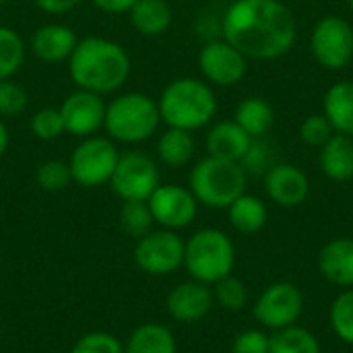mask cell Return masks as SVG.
Masks as SVG:
<instances>
[{
  "instance_id": "obj_13",
  "label": "cell",
  "mask_w": 353,
  "mask_h": 353,
  "mask_svg": "<svg viewBox=\"0 0 353 353\" xmlns=\"http://www.w3.org/2000/svg\"><path fill=\"white\" fill-rule=\"evenodd\" d=\"M304 310V296L294 283H275L263 292L254 306V316L269 329L292 327Z\"/></svg>"
},
{
  "instance_id": "obj_28",
  "label": "cell",
  "mask_w": 353,
  "mask_h": 353,
  "mask_svg": "<svg viewBox=\"0 0 353 353\" xmlns=\"http://www.w3.org/2000/svg\"><path fill=\"white\" fill-rule=\"evenodd\" d=\"M23 37L6 25H0V81L12 79L25 62Z\"/></svg>"
},
{
  "instance_id": "obj_41",
  "label": "cell",
  "mask_w": 353,
  "mask_h": 353,
  "mask_svg": "<svg viewBox=\"0 0 353 353\" xmlns=\"http://www.w3.org/2000/svg\"><path fill=\"white\" fill-rule=\"evenodd\" d=\"M8 141H10V137H8V128H6L4 120L0 118V155H4V151L8 149Z\"/></svg>"
},
{
  "instance_id": "obj_19",
  "label": "cell",
  "mask_w": 353,
  "mask_h": 353,
  "mask_svg": "<svg viewBox=\"0 0 353 353\" xmlns=\"http://www.w3.org/2000/svg\"><path fill=\"white\" fill-rule=\"evenodd\" d=\"M319 269L335 285H353V240H331L319 256Z\"/></svg>"
},
{
  "instance_id": "obj_1",
  "label": "cell",
  "mask_w": 353,
  "mask_h": 353,
  "mask_svg": "<svg viewBox=\"0 0 353 353\" xmlns=\"http://www.w3.org/2000/svg\"><path fill=\"white\" fill-rule=\"evenodd\" d=\"M221 35L242 56L279 58L296 41V19L279 0H236L221 19Z\"/></svg>"
},
{
  "instance_id": "obj_9",
  "label": "cell",
  "mask_w": 353,
  "mask_h": 353,
  "mask_svg": "<svg viewBox=\"0 0 353 353\" xmlns=\"http://www.w3.org/2000/svg\"><path fill=\"white\" fill-rule=\"evenodd\" d=\"M159 184V168L153 157L141 151L120 153L110 186L122 203L147 201Z\"/></svg>"
},
{
  "instance_id": "obj_16",
  "label": "cell",
  "mask_w": 353,
  "mask_h": 353,
  "mask_svg": "<svg viewBox=\"0 0 353 353\" xmlns=\"http://www.w3.org/2000/svg\"><path fill=\"white\" fill-rule=\"evenodd\" d=\"M77 41H79V37L68 25L46 23L33 31L29 48L37 60L56 64V62H64L70 58V54L77 48Z\"/></svg>"
},
{
  "instance_id": "obj_11",
  "label": "cell",
  "mask_w": 353,
  "mask_h": 353,
  "mask_svg": "<svg viewBox=\"0 0 353 353\" xmlns=\"http://www.w3.org/2000/svg\"><path fill=\"white\" fill-rule=\"evenodd\" d=\"M312 54L314 58L331 68H343L353 58V29L341 17H325L312 31Z\"/></svg>"
},
{
  "instance_id": "obj_21",
  "label": "cell",
  "mask_w": 353,
  "mask_h": 353,
  "mask_svg": "<svg viewBox=\"0 0 353 353\" xmlns=\"http://www.w3.org/2000/svg\"><path fill=\"white\" fill-rule=\"evenodd\" d=\"M321 168L335 182L353 178V141L347 134H333L321 151Z\"/></svg>"
},
{
  "instance_id": "obj_15",
  "label": "cell",
  "mask_w": 353,
  "mask_h": 353,
  "mask_svg": "<svg viewBox=\"0 0 353 353\" xmlns=\"http://www.w3.org/2000/svg\"><path fill=\"white\" fill-rule=\"evenodd\" d=\"M213 290L201 281H184L170 290L165 298L168 314L178 323H199L213 308Z\"/></svg>"
},
{
  "instance_id": "obj_34",
  "label": "cell",
  "mask_w": 353,
  "mask_h": 353,
  "mask_svg": "<svg viewBox=\"0 0 353 353\" xmlns=\"http://www.w3.org/2000/svg\"><path fill=\"white\" fill-rule=\"evenodd\" d=\"M331 325L339 339L353 345V290L341 294L331 308Z\"/></svg>"
},
{
  "instance_id": "obj_29",
  "label": "cell",
  "mask_w": 353,
  "mask_h": 353,
  "mask_svg": "<svg viewBox=\"0 0 353 353\" xmlns=\"http://www.w3.org/2000/svg\"><path fill=\"white\" fill-rule=\"evenodd\" d=\"M120 228L126 236L139 240L149 234L155 225L147 201H124L120 209Z\"/></svg>"
},
{
  "instance_id": "obj_31",
  "label": "cell",
  "mask_w": 353,
  "mask_h": 353,
  "mask_svg": "<svg viewBox=\"0 0 353 353\" xmlns=\"http://www.w3.org/2000/svg\"><path fill=\"white\" fill-rule=\"evenodd\" d=\"M29 128H31L33 137H37L39 141H56L66 132L64 120H62V114L58 108L37 110L29 120Z\"/></svg>"
},
{
  "instance_id": "obj_32",
  "label": "cell",
  "mask_w": 353,
  "mask_h": 353,
  "mask_svg": "<svg viewBox=\"0 0 353 353\" xmlns=\"http://www.w3.org/2000/svg\"><path fill=\"white\" fill-rule=\"evenodd\" d=\"M213 298L219 306H223L225 310H242L248 302V292L244 288V283L232 275L219 279L213 288Z\"/></svg>"
},
{
  "instance_id": "obj_36",
  "label": "cell",
  "mask_w": 353,
  "mask_h": 353,
  "mask_svg": "<svg viewBox=\"0 0 353 353\" xmlns=\"http://www.w3.org/2000/svg\"><path fill=\"white\" fill-rule=\"evenodd\" d=\"M300 137H302L304 143H308L312 147H323L333 137V126L327 120V116L314 114V116L306 118V122L302 124Z\"/></svg>"
},
{
  "instance_id": "obj_4",
  "label": "cell",
  "mask_w": 353,
  "mask_h": 353,
  "mask_svg": "<svg viewBox=\"0 0 353 353\" xmlns=\"http://www.w3.org/2000/svg\"><path fill=\"white\" fill-rule=\"evenodd\" d=\"M161 122L159 105L153 97L141 91L116 95L105 105L103 130L114 143L134 145L151 139Z\"/></svg>"
},
{
  "instance_id": "obj_25",
  "label": "cell",
  "mask_w": 353,
  "mask_h": 353,
  "mask_svg": "<svg viewBox=\"0 0 353 353\" xmlns=\"http://www.w3.org/2000/svg\"><path fill=\"white\" fill-rule=\"evenodd\" d=\"M273 108L263 99V97H246L238 108H236V116L234 122L244 128L250 137H263L269 132V128L273 126Z\"/></svg>"
},
{
  "instance_id": "obj_26",
  "label": "cell",
  "mask_w": 353,
  "mask_h": 353,
  "mask_svg": "<svg viewBox=\"0 0 353 353\" xmlns=\"http://www.w3.org/2000/svg\"><path fill=\"white\" fill-rule=\"evenodd\" d=\"M228 209H230L232 228L242 234H254L267 221V209H265L263 201L256 196H250V194L238 196Z\"/></svg>"
},
{
  "instance_id": "obj_43",
  "label": "cell",
  "mask_w": 353,
  "mask_h": 353,
  "mask_svg": "<svg viewBox=\"0 0 353 353\" xmlns=\"http://www.w3.org/2000/svg\"><path fill=\"white\" fill-rule=\"evenodd\" d=\"M350 2V8H352V12H353V0H347Z\"/></svg>"
},
{
  "instance_id": "obj_6",
  "label": "cell",
  "mask_w": 353,
  "mask_h": 353,
  "mask_svg": "<svg viewBox=\"0 0 353 353\" xmlns=\"http://www.w3.org/2000/svg\"><path fill=\"white\" fill-rule=\"evenodd\" d=\"M236 250L228 234L221 230H201L190 236L184 246V267L194 281L215 285L234 269Z\"/></svg>"
},
{
  "instance_id": "obj_5",
  "label": "cell",
  "mask_w": 353,
  "mask_h": 353,
  "mask_svg": "<svg viewBox=\"0 0 353 353\" xmlns=\"http://www.w3.org/2000/svg\"><path fill=\"white\" fill-rule=\"evenodd\" d=\"M246 190V172L238 161L201 159L190 172V192L211 209H225Z\"/></svg>"
},
{
  "instance_id": "obj_35",
  "label": "cell",
  "mask_w": 353,
  "mask_h": 353,
  "mask_svg": "<svg viewBox=\"0 0 353 353\" xmlns=\"http://www.w3.org/2000/svg\"><path fill=\"white\" fill-rule=\"evenodd\" d=\"M27 91L12 79L0 81V118H12L27 108Z\"/></svg>"
},
{
  "instance_id": "obj_12",
  "label": "cell",
  "mask_w": 353,
  "mask_h": 353,
  "mask_svg": "<svg viewBox=\"0 0 353 353\" xmlns=\"http://www.w3.org/2000/svg\"><path fill=\"white\" fill-rule=\"evenodd\" d=\"M105 105L108 103L103 101V95L77 89L58 108L64 120V130L79 139L97 134L103 128Z\"/></svg>"
},
{
  "instance_id": "obj_40",
  "label": "cell",
  "mask_w": 353,
  "mask_h": 353,
  "mask_svg": "<svg viewBox=\"0 0 353 353\" xmlns=\"http://www.w3.org/2000/svg\"><path fill=\"white\" fill-rule=\"evenodd\" d=\"M137 0H91V4L103 12H110V14H120V12H128L132 8Z\"/></svg>"
},
{
  "instance_id": "obj_7",
  "label": "cell",
  "mask_w": 353,
  "mask_h": 353,
  "mask_svg": "<svg viewBox=\"0 0 353 353\" xmlns=\"http://www.w3.org/2000/svg\"><path fill=\"white\" fill-rule=\"evenodd\" d=\"M120 159V151L110 137H87L72 149L68 168L72 182L83 188L105 186L112 180L116 163Z\"/></svg>"
},
{
  "instance_id": "obj_23",
  "label": "cell",
  "mask_w": 353,
  "mask_h": 353,
  "mask_svg": "<svg viewBox=\"0 0 353 353\" xmlns=\"http://www.w3.org/2000/svg\"><path fill=\"white\" fill-rule=\"evenodd\" d=\"M325 116L333 130L353 137V83L333 85L325 95Z\"/></svg>"
},
{
  "instance_id": "obj_37",
  "label": "cell",
  "mask_w": 353,
  "mask_h": 353,
  "mask_svg": "<svg viewBox=\"0 0 353 353\" xmlns=\"http://www.w3.org/2000/svg\"><path fill=\"white\" fill-rule=\"evenodd\" d=\"M232 353H269V337L263 331H244L234 339Z\"/></svg>"
},
{
  "instance_id": "obj_33",
  "label": "cell",
  "mask_w": 353,
  "mask_h": 353,
  "mask_svg": "<svg viewBox=\"0 0 353 353\" xmlns=\"http://www.w3.org/2000/svg\"><path fill=\"white\" fill-rule=\"evenodd\" d=\"M68 353H124V343L108 331H91L79 337Z\"/></svg>"
},
{
  "instance_id": "obj_8",
  "label": "cell",
  "mask_w": 353,
  "mask_h": 353,
  "mask_svg": "<svg viewBox=\"0 0 353 353\" xmlns=\"http://www.w3.org/2000/svg\"><path fill=\"white\" fill-rule=\"evenodd\" d=\"M186 242L172 230H151L137 240L132 248L134 265L153 277H163L176 273L184 265Z\"/></svg>"
},
{
  "instance_id": "obj_27",
  "label": "cell",
  "mask_w": 353,
  "mask_h": 353,
  "mask_svg": "<svg viewBox=\"0 0 353 353\" xmlns=\"http://www.w3.org/2000/svg\"><path fill=\"white\" fill-rule=\"evenodd\" d=\"M269 353H321V345L310 331L292 325L269 337Z\"/></svg>"
},
{
  "instance_id": "obj_39",
  "label": "cell",
  "mask_w": 353,
  "mask_h": 353,
  "mask_svg": "<svg viewBox=\"0 0 353 353\" xmlns=\"http://www.w3.org/2000/svg\"><path fill=\"white\" fill-rule=\"evenodd\" d=\"M35 6L48 14H64L68 10H72L81 0H33Z\"/></svg>"
},
{
  "instance_id": "obj_18",
  "label": "cell",
  "mask_w": 353,
  "mask_h": 353,
  "mask_svg": "<svg viewBox=\"0 0 353 353\" xmlns=\"http://www.w3.org/2000/svg\"><path fill=\"white\" fill-rule=\"evenodd\" d=\"M252 145V137L236 122H219L207 134V151L211 157L225 161H242Z\"/></svg>"
},
{
  "instance_id": "obj_20",
  "label": "cell",
  "mask_w": 353,
  "mask_h": 353,
  "mask_svg": "<svg viewBox=\"0 0 353 353\" xmlns=\"http://www.w3.org/2000/svg\"><path fill=\"white\" fill-rule=\"evenodd\" d=\"M126 14L130 25L145 37H157L172 25V8L168 0H137Z\"/></svg>"
},
{
  "instance_id": "obj_30",
  "label": "cell",
  "mask_w": 353,
  "mask_h": 353,
  "mask_svg": "<svg viewBox=\"0 0 353 353\" xmlns=\"http://www.w3.org/2000/svg\"><path fill=\"white\" fill-rule=\"evenodd\" d=\"M72 182L68 161L62 159H48L41 161L35 170V184L46 192H60Z\"/></svg>"
},
{
  "instance_id": "obj_10",
  "label": "cell",
  "mask_w": 353,
  "mask_h": 353,
  "mask_svg": "<svg viewBox=\"0 0 353 353\" xmlns=\"http://www.w3.org/2000/svg\"><path fill=\"white\" fill-rule=\"evenodd\" d=\"M155 225L163 230H184L188 228L199 211V201L190 192V188L178 184H159L153 194L147 199Z\"/></svg>"
},
{
  "instance_id": "obj_3",
  "label": "cell",
  "mask_w": 353,
  "mask_h": 353,
  "mask_svg": "<svg viewBox=\"0 0 353 353\" xmlns=\"http://www.w3.org/2000/svg\"><path fill=\"white\" fill-rule=\"evenodd\" d=\"M161 122L172 128L196 130L203 128L217 112L213 89L192 77L172 81L157 99Z\"/></svg>"
},
{
  "instance_id": "obj_17",
  "label": "cell",
  "mask_w": 353,
  "mask_h": 353,
  "mask_svg": "<svg viewBox=\"0 0 353 353\" xmlns=\"http://www.w3.org/2000/svg\"><path fill=\"white\" fill-rule=\"evenodd\" d=\"M267 194L281 207H298L306 201L310 184L302 170L296 165L279 163L265 176Z\"/></svg>"
},
{
  "instance_id": "obj_38",
  "label": "cell",
  "mask_w": 353,
  "mask_h": 353,
  "mask_svg": "<svg viewBox=\"0 0 353 353\" xmlns=\"http://www.w3.org/2000/svg\"><path fill=\"white\" fill-rule=\"evenodd\" d=\"M267 163H269V157H267L265 143H252L246 155L242 157V170L250 174H263L267 170Z\"/></svg>"
},
{
  "instance_id": "obj_2",
  "label": "cell",
  "mask_w": 353,
  "mask_h": 353,
  "mask_svg": "<svg viewBox=\"0 0 353 353\" xmlns=\"http://www.w3.org/2000/svg\"><path fill=\"white\" fill-rule=\"evenodd\" d=\"M68 72L77 89L108 95L128 81L130 58L120 43L87 35L77 41V48L68 58Z\"/></svg>"
},
{
  "instance_id": "obj_24",
  "label": "cell",
  "mask_w": 353,
  "mask_h": 353,
  "mask_svg": "<svg viewBox=\"0 0 353 353\" xmlns=\"http://www.w3.org/2000/svg\"><path fill=\"white\" fill-rule=\"evenodd\" d=\"M194 155V139L190 130L172 128L163 130L157 139V157L168 168H182Z\"/></svg>"
},
{
  "instance_id": "obj_42",
  "label": "cell",
  "mask_w": 353,
  "mask_h": 353,
  "mask_svg": "<svg viewBox=\"0 0 353 353\" xmlns=\"http://www.w3.org/2000/svg\"><path fill=\"white\" fill-rule=\"evenodd\" d=\"M8 2H12V0H0V6H2V4H8Z\"/></svg>"
},
{
  "instance_id": "obj_22",
  "label": "cell",
  "mask_w": 353,
  "mask_h": 353,
  "mask_svg": "<svg viewBox=\"0 0 353 353\" xmlns=\"http://www.w3.org/2000/svg\"><path fill=\"white\" fill-rule=\"evenodd\" d=\"M176 337L174 333L159 323L139 325L126 339L124 353H176Z\"/></svg>"
},
{
  "instance_id": "obj_14",
  "label": "cell",
  "mask_w": 353,
  "mask_h": 353,
  "mask_svg": "<svg viewBox=\"0 0 353 353\" xmlns=\"http://www.w3.org/2000/svg\"><path fill=\"white\" fill-rule=\"evenodd\" d=\"M199 66L207 81L232 87L246 74V56L225 39H211L199 54Z\"/></svg>"
}]
</instances>
